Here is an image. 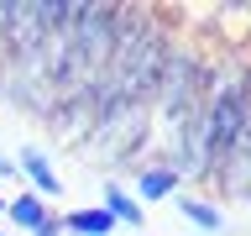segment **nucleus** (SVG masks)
<instances>
[{
    "label": "nucleus",
    "mask_w": 251,
    "mask_h": 236,
    "mask_svg": "<svg viewBox=\"0 0 251 236\" xmlns=\"http://www.w3.org/2000/svg\"><path fill=\"white\" fill-rule=\"evenodd\" d=\"M5 220H11L16 231H26V236H63L58 231V215H52L47 200H37L31 189H21V194L5 200Z\"/></svg>",
    "instance_id": "obj_1"
},
{
    "label": "nucleus",
    "mask_w": 251,
    "mask_h": 236,
    "mask_svg": "<svg viewBox=\"0 0 251 236\" xmlns=\"http://www.w3.org/2000/svg\"><path fill=\"white\" fill-rule=\"evenodd\" d=\"M16 173H26V178H31V194H37V200H58V194H63V178H58V168L47 163L42 147H21Z\"/></svg>",
    "instance_id": "obj_2"
},
{
    "label": "nucleus",
    "mask_w": 251,
    "mask_h": 236,
    "mask_svg": "<svg viewBox=\"0 0 251 236\" xmlns=\"http://www.w3.org/2000/svg\"><path fill=\"white\" fill-rule=\"evenodd\" d=\"M100 210L115 220V231H121V226H131V231H147V210L136 205V194H131L126 184H105V200H100Z\"/></svg>",
    "instance_id": "obj_3"
},
{
    "label": "nucleus",
    "mask_w": 251,
    "mask_h": 236,
    "mask_svg": "<svg viewBox=\"0 0 251 236\" xmlns=\"http://www.w3.org/2000/svg\"><path fill=\"white\" fill-rule=\"evenodd\" d=\"M173 205H178V215H183L199 236H220V231H225V210H220L215 200H199V194H178Z\"/></svg>",
    "instance_id": "obj_4"
},
{
    "label": "nucleus",
    "mask_w": 251,
    "mask_h": 236,
    "mask_svg": "<svg viewBox=\"0 0 251 236\" xmlns=\"http://www.w3.org/2000/svg\"><path fill=\"white\" fill-rule=\"evenodd\" d=\"M58 231L63 236H115V220H110L100 205H84V210L58 215Z\"/></svg>",
    "instance_id": "obj_5"
},
{
    "label": "nucleus",
    "mask_w": 251,
    "mask_h": 236,
    "mask_svg": "<svg viewBox=\"0 0 251 236\" xmlns=\"http://www.w3.org/2000/svg\"><path fill=\"white\" fill-rule=\"evenodd\" d=\"M136 205L147 210V205H157V200H178V168H147L136 178Z\"/></svg>",
    "instance_id": "obj_6"
},
{
    "label": "nucleus",
    "mask_w": 251,
    "mask_h": 236,
    "mask_svg": "<svg viewBox=\"0 0 251 236\" xmlns=\"http://www.w3.org/2000/svg\"><path fill=\"white\" fill-rule=\"evenodd\" d=\"M11 178H16V157L0 152V184H11Z\"/></svg>",
    "instance_id": "obj_7"
},
{
    "label": "nucleus",
    "mask_w": 251,
    "mask_h": 236,
    "mask_svg": "<svg viewBox=\"0 0 251 236\" xmlns=\"http://www.w3.org/2000/svg\"><path fill=\"white\" fill-rule=\"evenodd\" d=\"M0 215H5V194H0Z\"/></svg>",
    "instance_id": "obj_8"
},
{
    "label": "nucleus",
    "mask_w": 251,
    "mask_h": 236,
    "mask_svg": "<svg viewBox=\"0 0 251 236\" xmlns=\"http://www.w3.org/2000/svg\"><path fill=\"white\" fill-rule=\"evenodd\" d=\"M0 236H5V231H0Z\"/></svg>",
    "instance_id": "obj_9"
}]
</instances>
